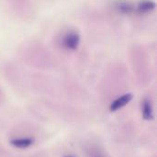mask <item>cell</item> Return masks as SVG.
<instances>
[{
  "label": "cell",
  "instance_id": "cell-6",
  "mask_svg": "<svg viewBox=\"0 0 157 157\" xmlns=\"http://www.w3.org/2000/svg\"><path fill=\"white\" fill-rule=\"evenodd\" d=\"M33 141L31 139H29V138H22V139H16V140H13L11 142V144L14 145L15 147H17V148H27L29 146H30L32 144Z\"/></svg>",
  "mask_w": 157,
  "mask_h": 157
},
{
  "label": "cell",
  "instance_id": "cell-8",
  "mask_svg": "<svg viewBox=\"0 0 157 157\" xmlns=\"http://www.w3.org/2000/svg\"><path fill=\"white\" fill-rule=\"evenodd\" d=\"M67 157H72V156H67Z\"/></svg>",
  "mask_w": 157,
  "mask_h": 157
},
{
  "label": "cell",
  "instance_id": "cell-2",
  "mask_svg": "<svg viewBox=\"0 0 157 157\" xmlns=\"http://www.w3.org/2000/svg\"><path fill=\"white\" fill-rule=\"evenodd\" d=\"M155 3L152 0H142L136 6V12L138 14H147L152 12L155 8Z\"/></svg>",
  "mask_w": 157,
  "mask_h": 157
},
{
  "label": "cell",
  "instance_id": "cell-3",
  "mask_svg": "<svg viewBox=\"0 0 157 157\" xmlns=\"http://www.w3.org/2000/svg\"><path fill=\"white\" fill-rule=\"evenodd\" d=\"M132 98V96L131 94H125L119 98H117L111 105H110V110L111 111H116L121 108H123L125 105H127Z\"/></svg>",
  "mask_w": 157,
  "mask_h": 157
},
{
  "label": "cell",
  "instance_id": "cell-4",
  "mask_svg": "<svg viewBox=\"0 0 157 157\" xmlns=\"http://www.w3.org/2000/svg\"><path fill=\"white\" fill-rule=\"evenodd\" d=\"M116 8L118 9L119 12H121L122 14H126V15L132 14L135 11V6L132 3L126 2V1L118 2L116 4Z\"/></svg>",
  "mask_w": 157,
  "mask_h": 157
},
{
  "label": "cell",
  "instance_id": "cell-1",
  "mask_svg": "<svg viewBox=\"0 0 157 157\" xmlns=\"http://www.w3.org/2000/svg\"><path fill=\"white\" fill-rule=\"evenodd\" d=\"M79 43H80V36L75 31H70L66 33L63 40V44L64 48L69 51H75L78 48Z\"/></svg>",
  "mask_w": 157,
  "mask_h": 157
},
{
  "label": "cell",
  "instance_id": "cell-7",
  "mask_svg": "<svg viewBox=\"0 0 157 157\" xmlns=\"http://www.w3.org/2000/svg\"><path fill=\"white\" fill-rule=\"evenodd\" d=\"M90 157H104L103 155H101L99 153H92L91 156Z\"/></svg>",
  "mask_w": 157,
  "mask_h": 157
},
{
  "label": "cell",
  "instance_id": "cell-5",
  "mask_svg": "<svg viewBox=\"0 0 157 157\" xmlns=\"http://www.w3.org/2000/svg\"><path fill=\"white\" fill-rule=\"evenodd\" d=\"M142 110H143V116L145 120L149 121L153 119V109H152L151 102L149 100H144L143 102Z\"/></svg>",
  "mask_w": 157,
  "mask_h": 157
}]
</instances>
